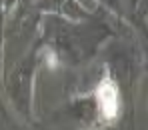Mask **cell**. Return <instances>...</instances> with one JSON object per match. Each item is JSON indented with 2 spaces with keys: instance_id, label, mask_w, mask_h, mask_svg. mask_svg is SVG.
I'll list each match as a JSON object with an SVG mask.
<instances>
[{
  "instance_id": "6da1fadb",
  "label": "cell",
  "mask_w": 148,
  "mask_h": 130,
  "mask_svg": "<svg viewBox=\"0 0 148 130\" xmlns=\"http://www.w3.org/2000/svg\"><path fill=\"white\" fill-rule=\"evenodd\" d=\"M96 100H98L100 114L104 120H114L120 112V92L118 84L110 76H104L96 88Z\"/></svg>"
}]
</instances>
